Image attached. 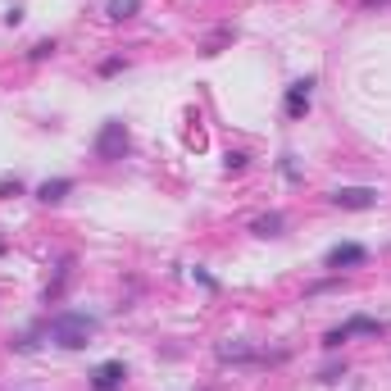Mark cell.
<instances>
[{
	"label": "cell",
	"instance_id": "obj_1",
	"mask_svg": "<svg viewBox=\"0 0 391 391\" xmlns=\"http://www.w3.org/2000/svg\"><path fill=\"white\" fill-rule=\"evenodd\" d=\"M96 327H101V323H96L91 314L64 310V314H55V319H51V337H55L64 350H82V346H87V341L96 337Z\"/></svg>",
	"mask_w": 391,
	"mask_h": 391
},
{
	"label": "cell",
	"instance_id": "obj_2",
	"mask_svg": "<svg viewBox=\"0 0 391 391\" xmlns=\"http://www.w3.org/2000/svg\"><path fill=\"white\" fill-rule=\"evenodd\" d=\"M123 151H128V128H123V118H105L101 137H96V155H101V160H123Z\"/></svg>",
	"mask_w": 391,
	"mask_h": 391
},
{
	"label": "cell",
	"instance_id": "obj_3",
	"mask_svg": "<svg viewBox=\"0 0 391 391\" xmlns=\"http://www.w3.org/2000/svg\"><path fill=\"white\" fill-rule=\"evenodd\" d=\"M332 205H341V210H373L377 191L373 187H337L332 191Z\"/></svg>",
	"mask_w": 391,
	"mask_h": 391
},
{
	"label": "cell",
	"instance_id": "obj_4",
	"mask_svg": "<svg viewBox=\"0 0 391 391\" xmlns=\"http://www.w3.org/2000/svg\"><path fill=\"white\" fill-rule=\"evenodd\" d=\"M123 377H128L123 360H109V364H101V369L91 373V391H123Z\"/></svg>",
	"mask_w": 391,
	"mask_h": 391
},
{
	"label": "cell",
	"instance_id": "obj_5",
	"mask_svg": "<svg viewBox=\"0 0 391 391\" xmlns=\"http://www.w3.org/2000/svg\"><path fill=\"white\" fill-rule=\"evenodd\" d=\"M369 260V250L355 246V241H346V246H332L327 250V268H350V264H364Z\"/></svg>",
	"mask_w": 391,
	"mask_h": 391
},
{
	"label": "cell",
	"instance_id": "obj_6",
	"mask_svg": "<svg viewBox=\"0 0 391 391\" xmlns=\"http://www.w3.org/2000/svg\"><path fill=\"white\" fill-rule=\"evenodd\" d=\"M310 91H314L310 78H305V82H291V87H287V118H300L305 109H310Z\"/></svg>",
	"mask_w": 391,
	"mask_h": 391
},
{
	"label": "cell",
	"instance_id": "obj_7",
	"mask_svg": "<svg viewBox=\"0 0 391 391\" xmlns=\"http://www.w3.org/2000/svg\"><path fill=\"white\" fill-rule=\"evenodd\" d=\"M341 332H346V341H350V337H382V332H387V323L369 319V314H355L350 323H341Z\"/></svg>",
	"mask_w": 391,
	"mask_h": 391
},
{
	"label": "cell",
	"instance_id": "obj_8",
	"mask_svg": "<svg viewBox=\"0 0 391 391\" xmlns=\"http://www.w3.org/2000/svg\"><path fill=\"white\" fill-rule=\"evenodd\" d=\"M68 191H73V182H68V178H51V182H41V187H36V196H41L46 205H59Z\"/></svg>",
	"mask_w": 391,
	"mask_h": 391
},
{
	"label": "cell",
	"instance_id": "obj_9",
	"mask_svg": "<svg viewBox=\"0 0 391 391\" xmlns=\"http://www.w3.org/2000/svg\"><path fill=\"white\" fill-rule=\"evenodd\" d=\"M283 223H287L283 214H260V218L250 223V232H255V237H278V232H283Z\"/></svg>",
	"mask_w": 391,
	"mask_h": 391
},
{
	"label": "cell",
	"instance_id": "obj_10",
	"mask_svg": "<svg viewBox=\"0 0 391 391\" xmlns=\"http://www.w3.org/2000/svg\"><path fill=\"white\" fill-rule=\"evenodd\" d=\"M218 360H223V364H232V360L246 364V360H255V350L241 346V341H223V346H218Z\"/></svg>",
	"mask_w": 391,
	"mask_h": 391
},
{
	"label": "cell",
	"instance_id": "obj_11",
	"mask_svg": "<svg viewBox=\"0 0 391 391\" xmlns=\"http://www.w3.org/2000/svg\"><path fill=\"white\" fill-rule=\"evenodd\" d=\"M137 14V0H114V5H109V19H132Z\"/></svg>",
	"mask_w": 391,
	"mask_h": 391
},
{
	"label": "cell",
	"instance_id": "obj_12",
	"mask_svg": "<svg viewBox=\"0 0 391 391\" xmlns=\"http://www.w3.org/2000/svg\"><path fill=\"white\" fill-rule=\"evenodd\" d=\"M237 168H246V155L232 151V155H228V173H237Z\"/></svg>",
	"mask_w": 391,
	"mask_h": 391
},
{
	"label": "cell",
	"instance_id": "obj_13",
	"mask_svg": "<svg viewBox=\"0 0 391 391\" xmlns=\"http://www.w3.org/2000/svg\"><path fill=\"white\" fill-rule=\"evenodd\" d=\"M23 187H19V178L14 182H0V200H9V196H19Z\"/></svg>",
	"mask_w": 391,
	"mask_h": 391
},
{
	"label": "cell",
	"instance_id": "obj_14",
	"mask_svg": "<svg viewBox=\"0 0 391 391\" xmlns=\"http://www.w3.org/2000/svg\"><path fill=\"white\" fill-rule=\"evenodd\" d=\"M0 255H5V241H0Z\"/></svg>",
	"mask_w": 391,
	"mask_h": 391
}]
</instances>
